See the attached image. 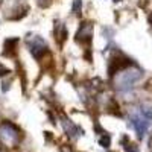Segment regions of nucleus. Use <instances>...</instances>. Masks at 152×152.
Listing matches in <instances>:
<instances>
[{"mask_svg": "<svg viewBox=\"0 0 152 152\" xmlns=\"http://www.w3.org/2000/svg\"><path fill=\"white\" fill-rule=\"evenodd\" d=\"M6 73H8V69H6L5 66L0 64V76H3V75H6Z\"/></svg>", "mask_w": 152, "mask_h": 152, "instance_id": "10", "label": "nucleus"}, {"mask_svg": "<svg viewBox=\"0 0 152 152\" xmlns=\"http://www.w3.org/2000/svg\"><path fill=\"white\" fill-rule=\"evenodd\" d=\"M110 142H111V138H110V135H108V134H104L102 137L99 138V143L102 145L104 148H108V146H110Z\"/></svg>", "mask_w": 152, "mask_h": 152, "instance_id": "8", "label": "nucleus"}, {"mask_svg": "<svg viewBox=\"0 0 152 152\" xmlns=\"http://www.w3.org/2000/svg\"><path fill=\"white\" fill-rule=\"evenodd\" d=\"M66 35H67V29H66V24L64 23H56L55 24V37L58 41H64L66 40Z\"/></svg>", "mask_w": 152, "mask_h": 152, "instance_id": "7", "label": "nucleus"}, {"mask_svg": "<svg viewBox=\"0 0 152 152\" xmlns=\"http://www.w3.org/2000/svg\"><path fill=\"white\" fill-rule=\"evenodd\" d=\"M91 37H93V26L91 23H82L79 31L76 32L75 35V40L78 43H90L91 41Z\"/></svg>", "mask_w": 152, "mask_h": 152, "instance_id": "5", "label": "nucleus"}, {"mask_svg": "<svg viewBox=\"0 0 152 152\" xmlns=\"http://www.w3.org/2000/svg\"><path fill=\"white\" fill-rule=\"evenodd\" d=\"M28 47H29V52L37 58L40 59L44 53H47V43L43 40L41 37L34 35V37H28Z\"/></svg>", "mask_w": 152, "mask_h": 152, "instance_id": "4", "label": "nucleus"}, {"mask_svg": "<svg viewBox=\"0 0 152 152\" xmlns=\"http://www.w3.org/2000/svg\"><path fill=\"white\" fill-rule=\"evenodd\" d=\"M142 70L137 69L134 64L120 70L119 73L114 75V85L119 91H129L131 88L135 85L137 81H140L142 78Z\"/></svg>", "mask_w": 152, "mask_h": 152, "instance_id": "2", "label": "nucleus"}, {"mask_svg": "<svg viewBox=\"0 0 152 152\" xmlns=\"http://www.w3.org/2000/svg\"><path fill=\"white\" fill-rule=\"evenodd\" d=\"M129 123L137 132L138 138H143L152 125V107L149 104H138L129 110Z\"/></svg>", "mask_w": 152, "mask_h": 152, "instance_id": "1", "label": "nucleus"}, {"mask_svg": "<svg viewBox=\"0 0 152 152\" xmlns=\"http://www.w3.org/2000/svg\"><path fill=\"white\" fill-rule=\"evenodd\" d=\"M0 142L8 148H14L20 142V132L12 123H2L0 125Z\"/></svg>", "mask_w": 152, "mask_h": 152, "instance_id": "3", "label": "nucleus"}, {"mask_svg": "<svg viewBox=\"0 0 152 152\" xmlns=\"http://www.w3.org/2000/svg\"><path fill=\"white\" fill-rule=\"evenodd\" d=\"M62 128H64V131L70 135V137H73V138H76V137H79L76 132H79V134H82V131L78 128L76 125H73L70 120H67L66 117H64V120H62Z\"/></svg>", "mask_w": 152, "mask_h": 152, "instance_id": "6", "label": "nucleus"}, {"mask_svg": "<svg viewBox=\"0 0 152 152\" xmlns=\"http://www.w3.org/2000/svg\"><path fill=\"white\" fill-rule=\"evenodd\" d=\"M40 5H41V6H43V0H40Z\"/></svg>", "mask_w": 152, "mask_h": 152, "instance_id": "11", "label": "nucleus"}, {"mask_svg": "<svg viewBox=\"0 0 152 152\" xmlns=\"http://www.w3.org/2000/svg\"><path fill=\"white\" fill-rule=\"evenodd\" d=\"M114 2H120V0H114Z\"/></svg>", "mask_w": 152, "mask_h": 152, "instance_id": "13", "label": "nucleus"}, {"mask_svg": "<svg viewBox=\"0 0 152 152\" xmlns=\"http://www.w3.org/2000/svg\"><path fill=\"white\" fill-rule=\"evenodd\" d=\"M149 20H151V23H152V15H151V17H149Z\"/></svg>", "mask_w": 152, "mask_h": 152, "instance_id": "12", "label": "nucleus"}, {"mask_svg": "<svg viewBox=\"0 0 152 152\" xmlns=\"http://www.w3.org/2000/svg\"><path fill=\"white\" fill-rule=\"evenodd\" d=\"M81 6H82L81 0H75V2H73V12H76V14H81Z\"/></svg>", "mask_w": 152, "mask_h": 152, "instance_id": "9", "label": "nucleus"}]
</instances>
